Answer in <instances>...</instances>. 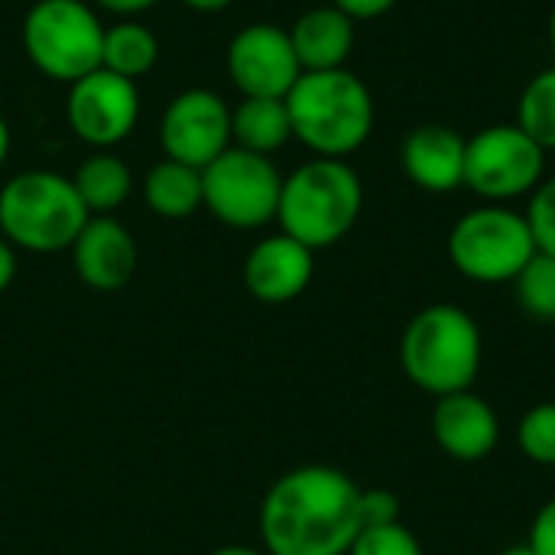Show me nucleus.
I'll return each instance as SVG.
<instances>
[{
  "label": "nucleus",
  "instance_id": "30",
  "mask_svg": "<svg viewBox=\"0 0 555 555\" xmlns=\"http://www.w3.org/2000/svg\"><path fill=\"white\" fill-rule=\"evenodd\" d=\"M98 10H107V13H114V16H137V13H143V10H150V7H156L159 0H91Z\"/></svg>",
  "mask_w": 555,
  "mask_h": 555
},
{
  "label": "nucleus",
  "instance_id": "10",
  "mask_svg": "<svg viewBox=\"0 0 555 555\" xmlns=\"http://www.w3.org/2000/svg\"><path fill=\"white\" fill-rule=\"evenodd\" d=\"M65 120L68 130L94 150H111L124 143L140 120L137 81L120 78L107 68H94L91 75L68 85Z\"/></svg>",
  "mask_w": 555,
  "mask_h": 555
},
{
  "label": "nucleus",
  "instance_id": "31",
  "mask_svg": "<svg viewBox=\"0 0 555 555\" xmlns=\"http://www.w3.org/2000/svg\"><path fill=\"white\" fill-rule=\"evenodd\" d=\"M13 276H16V247L0 234V293L10 289Z\"/></svg>",
  "mask_w": 555,
  "mask_h": 555
},
{
  "label": "nucleus",
  "instance_id": "22",
  "mask_svg": "<svg viewBox=\"0 0 555 555\" xmlns=\"http://www.w3.org/2000/svg\"><path fill=\"white\" fill-rule=\"evenodd\" d=\"M517 127L530 133L546 153L555 150V65L527 81L517 104Z\"/></svg>",
  "mask_w": 555,
  "mask_h": 555
},
{
  "label": "nucleus",
  "instance_id": "35",
  "mask_svg": "<svg viewBox=\"0 0 555 555\" xmlns=\"http://www.w3.org/2000/svg\"><path fill=\"white\" fill-rule=\"evenodd\" d=\"M501 555H537V553H533V550H530V546L524 543V546H511V550H504Z\"/></svg>",
  "mask_w": 555,
  "mask_h": 555
},
{
  "label": "nucleus",
  "instance_id": "6",
  "mask_svg": "<svg viewBox=\"0 0 555 555\" xmlns=\"http://www.w3.org/2000/svg\"><path fill=\"white\" fill-rule=\"evenodd\" d=\"M104 23L88 0H36L23 16V52L33 68L72 85L101 68Z\"/></svg>",
  "mask_w": 555,
  "mask_h": 555
},
{
  "label": "nucleus",
  "instance_id": "34",
  "mask_svg": "<svg viewBox=\"0 0 555 555\" xmlns=\"http://www.w3.org/2000/svg\"><path fill=\"white\" fill-rule=\"evenodd\" d=\"M7 156H10V124H7V117L0 114V169H3V163H7Z\"/></svg>",
  "mask_w": 555,
  "mask_h": 555
},
{
  "label": "nucleus",
  "instance_id": "26",
  "mask_svg": "<svg viewBox=\"0 0 555 555\" xmlns=\"http://www.w3.org/2000/svg\"><path fill=\"white\" fill-rule=\"evenodd\" d=\"M524 215H527V221H530L537 250L553 254L555 257V176L543 179V182L533 189L530 205H527Z\"/></svg>",
  "mask_w": 555,
  "mask_h": 555
},
{
  "label": "nucleus",
  "instance_id": "11",
  "mask_svg": "<svg viewBox=\"0 0 555 555\" xmlns=\"http://www.w3.org/2000/svg\"><path fill=\"white\" fill-rule=\"evenodd\" d=\"M159 143L166 159L205 169L231 146V107L218 91H179L159 120Z\"/></svg>",
  "mask_w": 555,
  "mask_h": 555
},
{
  "label": "nucleus",
  "instance_id": "1",
  "mask_svg": "<svg viewBox=\"0 0 555 555\" xmlns=\"http://www.w3.org/2000/svg\"><path fill=\"white\" fill-rule=\"evenodd\" d=\"M257 524L270 555H348L361 533V488L332 465L293 468L263 494Z\"/></svg>",
  "mask_w": 555,
  "mask_h": 555
},
{
  "label": "nucleus",
  "instance_id": "16",
  "mask_svg": "<svg viewBox=\"0 0 555 555\" xmlns=\"http://www.w3.org/2000/svg\"><path fill=\"white\" fill-rule=\"evenodd\" d=\"M465 146L468 140L449 124H420L400 146V166L406 179L433 195L465 185Z\"/></svg>",
  "mask_w": 555,
  "mask_h": 555
},
{
  "label": "nucleus",
  "instance_id": "4",
  "mask_svg": "<svg viewBox=\"0 0 555 555\" xmlns=\"http://www.w3.org/2000/svg\"><path fill=\"white\" fill-rule=\"evenodd\" d=\"M485 358L478 322L452 302L420 309L400 338L403 374L429 397L472 390Z\"/></svg>",
  "mask_w": 555,
  "mask_h": 555
},
{
  "label": "nucleus",
  "instance_id": "17",
  "mask_svg": "<svg viewBox=\"0 0 555 555\" xmlns=\"http://www.w3.org/2000/svg\"><path fill=\"white\" fill-rule=\"evenodd\" d=\"M289 39L302 72L345 68L354 52V20L335 3L312 7L289 26Z\"/></svg>",
  "mask_w": 555,
  "mask_h": 555
},
{
  "label": "nucleus",
  "instance_id": "15",
  "mask_svg": "<svg viewBox=\"0 0 555 555\" xmlns=\"http://www.w3.org/2000/svg\"><path fill=\"white\" fill-rule=\"evenodd\" d=\"M433 439L455 462H485L501 442V420L485 397L449 393L433 406Z\"/></svg>",
  "mask_w": 555,
  "mask_h": 555
},
{
  "label": "nucleus",
  "instance_id": "24",
  "mask_svg": "<svg viewBox=\"0 0 555 555\" xmlns=\"http://www.w3.org/2000/svg\"><path fill=\"white\" fill-rule=\"evenodd\" d=\"M517 449L533 465H555V400L537 403L517 423Z\"/></svg>",
  "mask_w": 555,
  "mask_h": 555
},
{
  "label": "nucleus",
  "instance_id": "5",
  "mask_svg": "<svg viewBox=\"0 0 555 555\" xmlns=\"http://www.w3.org/2000/svg\"><path fill=\"white\" fill-rule=\"evenodd\" d=\"M72 176L52 169H26L0 189V234L26 254H59L75 244L88 224Z\"/></svg>",
  "mask_w": 555,
  "mask_h": 555
},
{
  "label": "nucleus",
  "instance_id": "13",
  "mask_svg": "<svg viewBox=\"0 0 555 555\" xmlns=\"http://www.w3.org/2000/svg\"><path fill=\"white\" fill-rule=\"evenodd\" d=\"M315 276V250L289 234H270L247 250L244 286L257 302L283 306L299 299Z\"/></svg>",
  "mask_w": 555,
  "mask_h": 555
},
{
  "label": "nucleus",
  "instance_id": "9",
  "mask_svg": "<svg viewBox=\"0 0 555 555\" xmlns=\"http://www.w3.org/2000/svg\"><path fill=\"white\" fill-rule=\"evenodd\" d=\"M546 150L517 124H491L468 137L465 146V185L488 205H504L546 179Z\"/></svg>",
  "mask_w": 555,
  "mask_h": 555
},
{
  "label": "nucleus",
  "instance_id": "12",
  "mask_svg": "<svg viewBox=\"0 0 555 555\" xmlns=\"http://www.w3.org/2000/svg\"><path fill=\"white\" fill-rule=\"evenodd\" d=\"M228 78L241 98H286L302 75L289 29L276 23H250L228 42Z\"/></svg>",
  "mask_w": 555,
  "mask_h": 555
},
{
  "label": "nucleus",
  "instance_id": "27",
  "mask_svg": "<svg viewBox=\"0 0 555 555\" xmlns=\"http://www.w3.org/2000/svg\"><path fill=\"white\" fill-rule=\"evenodd\" d=\"M400 524V498L387 488L361 491V527H387Z\"/></svg>",
  "mask_w": 555,
  "mask_h": 555
},
{
  "label": "nucleus",
  "instance_id": "21",
  "mask_svg": "<svg viewBox=\"0 0 555 555\" xmlns=\"http://www.w3.org/2000/svg\"><path fill=\"white\" fill-rule=\"evenodd\" d=\"M159 62V36L133 20H120L114 26H104V49H101V68L120 75V78H143Z\"/></svg>",
  "mask_w": 555,
  "mask_h": 555
},
{
  "label": "nucleus",
  "instance_id": "33",
  "mask_svg": "<svg viewBox=\"0 0 555 555\" xmlns=\"http://www.w3.org/2000/svg\"><path fill=\"white\" fill-rule=\"evenodd\" d=\"M208 555H270L263 546L257 550V546H244V543H231V546H218V550H211Z\"/></svg>",
  "mask_w": 555,
  "mask_h": 555
},
{
  "label": "nucleus",
  "instance_id": "20",
  "mask_svg": "<svg viewBox=\"0 0 555 555\" xmlns=\"http://www.w3.org/2000/svg\"><path fill=\"white\" fill-rule=\"evenodd\" d=\"M72 185L88 215H114L133 192V172L117 153L98 150L78 163V169L72 172Z\"/></svg>",
  "mask_w": 555,
  "mask_h": 555
},
{
  "label": "nucleus",
  "instance_id": "2",
  "mask_svg": "<svg viewBox=\"0 0 555 555\" xmlns=\"http://www.w3.org/2000/svg\"><path fill=\"white\" fill-rule=\"evenodd\" d=\"M293 140L325 159H348L374 130L371 88L348 68L302 72L286 94Z\"/></svg>",
  "mask_w": 555,
  "mask_h": 555
},
{
  "label": "nucleus",
  "instance_id": "32",
  "mask_svg": "<svg viewBox=\"0 0 555 555\" xmlns=\"http://www.w3.org/2000/svg\"><path fill=\"white\" fill-rule=\"evenodd\" d=\"M189 10H195V13H221V10H228L234 0H182Z\"/></svg>",
  "mask_w": 555,
  "mask_h": 555
},
{
  "label": "nucleus",
  "instance_id": "37",
  "mask_svg": "<svg viewBox=\"0 0 555 555\" xmlns=\"http://www.w3.org/2000/svg\"><path fill=\"white\" fill-rule=\"evenodd\" d=\"M23 3H36V0H23Z\"/></svg>",
  "mask_w": 555,
  "mask_h": 555
},
{
  "label": "nucleus",
  "instance_id": "3",
  "mask_svg": "<svg viewBox=\"0 0 555 555\" xmlns=\"http://www.w3.org/2000/svg\"><path fill=\"white\" fill-rule=\"evenodd\" d=\"M364 208V185L348 159L312 156L283 176L276 221L280 231L306 244L309 250H325L351 234Z\"/></svg>",
  "mask_w": 555,
  "mask_h": 555
},
{
  "label": "nucleus",
  "instance_id": "29",
  "mask_svg": "<svg viewBox=\"0 0 555 555\" xmlns=\"http://www.w3.org/2000/svg\"><path fill=\"white\" fill-rule=\"evenodd\" d=\"M332 3L358 23V20H377V16H384L387 10H393L397 0H332Z\"/></svg>",
  "mask_w": 555,
  "mask_h": 555
},
{
  "label": "nucleus",
  "instance_id": "18",
  "mask_svg": "<svg viewBox=\"0 0 555 555\" xmlns=\"http://www.w3.org/2000/svg\"><path fill=\"white\" fill-rule=\"evenodd\" d=\"M293 140L286 98H241L231 107V146L273 156Z\"/></svg>",
  "mask_w": 555,
  "mask_h": 555
},
{
  "label": "nucleus",
  "instance_id": "7",
  "mask_svg": "<svg viewBox=\"0 0 555 555\" xmlns=\"http://www.w3.org/2000/svg\"><path fill=\"white\" fill-rule=\"evenodd\" d=\"M537 241L527 215L507 205H481L465 211L449 234L452 267L485 286L514 283L520 270L533 260Z\"/></svg>",
  "mask_w": 555,
  "mask_h": 555
},
{
  "label": "nucleus",
  "instance_id": "23",
  "mask_svg": "<svg viewBox=\"0 0 555 555\" xmlns=\"http://www.w3.org/2000/svg\"><path fill=\"white\" fill-rule=\"evenodd\" d=\"M517 306L537 319V322H555V257L537 250L533 260L520 270L514 280Z\"/></svg>",
  "mask_w": 555,
  "mask_h": 555
},
{
  "label": "nucleus",
  "instance_id": "36",
  "mask_svg": "<svg viewBox=\"0 0 555 555\" xmlns=\"http://www.w3.org/2000/svg\"><path fill=\"white\" fill-rule=\"evenodd\" d=\"M550 46H553V52H555V7H553V16H550Z\"/></svg>",
  "mask_w": 555,
  "mask_h": 555
},
{
  "label": "nucleus",
  "instance_id": "19",
  "mask_svg": "<svg viewBox=\"0 0 555 555\" xmlns=\"http://www.w3.org/2000/svg\"><path fill=\"white\" fill-rule=\"evenodd\" d=\"M140 192L153 215L166 221L192 218L202 208V169L176 163V159H159L143 176Z\"/></svg>",
  "mask_w": 555,
  "mask_h": 555
},
{
  "label": "nucleus",
  "instance_id": "25",
  "mask_svg": "<svg viewBox=\"0 0 555 555\" xmlns=\"http://www.w3.org/2000/svg\"><path fill=\"white\" fill-rule=\"evenodd\" d=\"M348 555H423V546L410 527L387 524V527H361Z\"/></svg>",
  "mask_w": 555,
  "mask_h": 555
},
{
  "label": "nucleus",
  "instance_id": "28",
  "mask_svg": "<svg viewBox=\"0 0 555 555\" xmlns=\"http://www.w3.org/2000/svg\"><path fill=\"white\" fill-rule=\"evenodd\" d=\"M527 546L537 555H555V498L540 507V514L533 517L530 527V540Z\"/></svg>",
  "mask_w": 555,
  "mask_h": 555
},
{
  "label": "nucleus",
  "instance_id": "14",
  "mask_svg": "<svg viewBox=\"0 0 555 555\" xmlns=\"http://www.w3.org/2000/svg\"><path fill=\"white\" fill-rule=\"evenodd\" d=\"M68 254L78 280L98 293H117L137 273V241L114 215H91Z\"/></svg>",
  "mask_w": 555,
  "mask_h": 555
},
{
  "label": "nucleus",
  "instance_id": "8",
  "mask_svg": "<svg viewBox=\"0 0 555 555\" xmlns=\"http://www.w3.org/2000/svg\"><path fill=\"white\" fill-rule=\"evenodd\" d=\"M283 172L273 156L228 146L202 169V208L234 231H257L276 221Z\"/></svg>",
  "mask_w": 555,
  "mask_h": 555
}]
</instances>
